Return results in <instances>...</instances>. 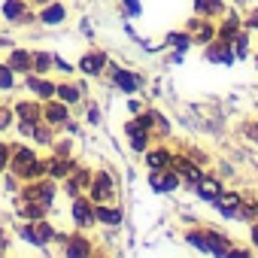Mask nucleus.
<instances>
[{
  "instance_id": "0eeeda50",
  "label": "nucleus",
  "mask_w": 258,
  "mask_h": 258,
  "mask_svg": "<svg viewBox=\"0 0 258 258\" xmlns=\"http://www.w3.org/2000/svg\"><path fill=\"white\" fill-rule=\"evenodd\" d=\"M207 58H210V61H219V64H231V61H234V52H231V43H225V40H219V43H213V46L207 49Z\"/></svg>"
},
{
  "instance_id": "79ce46f5",
  "label": "nucleus",
  "mask_w": 258,
  "mask_h": 258,
  "mask_svg": "<svg viewBox=\"0 0 258 258\" xmlns=\"http://www.w3.org/2000/svg\"><path fill=\"white\" fill-rule=\"evenodd\" d=\"M255 64H258V58H255Z\"/></svg>"
},
{
  "instance_id": "39448f33",
  "label": "nucleus",
  "mask_w": 258,
  "mask_h": 258,
  "mask_svg": "<svg viewBox=\"0 0 258 258\" xmlns=\"http://www.w3.org/2000/svg\"><path fill=\"white\" fill-rule=\"evenodd\" d=\"M73 219H76V225H82V228L94 222V210H91V204H88V201H82L79 195L73 198Z\"/></svg>"
},
{
  "instance_id": "f8f14e48",
  "label": "nucleus",
  "mask_w": 258,
  "mask_h": 258,
  "mask_svg": "<svg viewBox=\"0 0 258 258\" xmlns=\"http://www.w3.org/2000/svg\"><path fill=\"white\" fill-rule=\"evenodd\" d=\"M43 118H49L52 124H61V121H67V106H64V103H55V100H46Z\"/></svg>"
},
{
  "instance_id": "c85d7f7f",
  "label": "nucleus",
  "mask_w": 258,
  "mask_h": 258,
  "mask_svg": "<svg viewBox=\"0 0 258 258\" xmlns=\"http://www.w3.org/2000/svg\"><path fill=\"white\" fill-rule=\"evenodd\" d=\"M146 143H149V140H146V131H134V134H131V146H134L137 152H143Z\"/></svg>"
},
{
  "instance_id": "bb28decb",
  "label": "nucleus",
  "mask_w": 258,
  "mask_h": 258,
  "mask_svg": "<svg viewBox=\"0 0 258 258\" xmlns=\"http://www.w3.org/2000/svg\"><path fill=\"white\" fill-rule=\"evenodd\" d=\"M167 43H170V46H176V49H179V52H182V49H188V46H191V40H188V37H185V34H170V37H167Z\"/></svg>"
},
{
  "instance_id": "cd10ccee",
  "label": "nucleus",
  "mask_w": 258,
  "mask_h": 258,
  "mask_svg": "<svg viewBox=\"0 0 258 258\" xmlns=\"http://www.w3.org/2000/svg\"><path fill=\"white\" fill-rule=\"evenodd\" d=\"M0 88H13V70H10V64H0Z\"/></svg>"
},
{
  "instance_id": "c756f323",
  "label": "nucleus",
  "mask_w": 258,
  "mask_h": 258,
  "mask_svg": "<svg viewBox=\"0 0 258 258\" xmlns=\"http://www.w3.org/2000/svg\"><path fill=\"white\" fill-rule=\"evenodd\" d=\"M34 64H37V73H46V70L52 67V58H49L46 52H40V55L34 58Z\"/></svg>"
},
{
  "instance_id": "ddd939ff",
  "label": "nucleus",
  "mask_w": 258,
  "mask_h": 258,
  "mask_svg": "<svg viewBox=\"0 0 258 258\" xmlns=\"http://www.w3.org/2000/svg\"><path fill=\"white\" fill-rule=\"evenodd\" d=\"M10 70H13V73H28V70H31V55H28L25 49H16L13 58H10Z\"/></svg>"
},
{
  "instance_id": "f704fd0d",
  "label": "nucleus",
  "mask_w": 258,
  "mask_h": 258,
  "mask_svg": "<svg viewBox=\"0 0 258 258\" xmlns=\"http://www.w3.org/2000/svg\"><path fill=\"white\" fill-rule=\"evenodd\" d=\"M7 161H10V146H4V143H0V170L7 167Z\"/></svg>"
},
{
  "instance_id": "7ed1b4c3",
  "label": "nucleus",
  "mask_w": 258,
  "mask_h": 258,
  "mask_svg": "<svg viewBox=\"0 0 258 258\" xmlns=\"http://www.w3.org/2000/svg\"><path fill=\"white\" fill-rule=\"evenodd\" d=\"M106 198H112V179H109V173H103V170H97V176H94V182H91V201H106Z\"/></svg>"
},
{
  "instance_id": "393cba45",
  "label": "nucleus",
  "mask_w": 258,
  "mask_h": 258,
  "mask_svg": "<svg viewBox=\"0 0 258 258\" xmlns=\"http://www.w3.org/2000/svg\"><path fill=\"white\" fill-rule=\"evenodd\" d=\"M91 249H88V240L85 237H73L70 240V246H67V255H88Z\"/></svg>"
},
{
  "instance_id": "a19ab883",
  "label": "nucleus",
  "mask_w": 258,
  "mask_h": 258,
  "mask_svg": "<svg viewBox=\"0 0 258 258\" xmlns=\"http://www.w3.org/2000/svg\"><path fill=\"white\" fill-rule=\"evenodd\" d=\"M37 4H49V0H37Z\"/></svg>"
},
{
  "instance_id": "9b49d317",
  "label": "nucleus",
  "mask_w": 258,
  "mask_h": 258,
  "mask_svg": "<svg viewBox=\"0 0 258 258\" xmlns=\"http://www.w3.org/2000/svg\"><path fill=\"white\" fill-rule=\"evenodd\" d=\"M216 207H219V210L231 219V216L240 210V195H234V191H222V195L216 198Z\"/></svg>"
},
{
  "instance_id": "f257e3e1",
  "label": "nucleus",
  "mask_w": 258,
  "mask_h": 258,
  "mask_svg": "<svg viewBox=\"0 0 258 258\" xmlns=\"http://www.w3.org/2000/svg\"><path fill=\"white\" fill-rule=\"evenodd\" d=\"M188 243L204 249V252H213V255H228L231 252V246H225L228 240H222L216 234H188Z\"/></svg>"
},
{
  "instance_id": "ea45409f",
  "label": "nucleus",
  "mask_w": 258,
  "mask_h": 258,
  "mask_svg": "<svg viewBox=\"0 0 258 258\" xmlns=\"http://www.w3.org/2000/svg\"><path fill=\"white\" fill-rule=\"evenodd\" d=\"M249 134H252V137L258 140V121H255V127H252V131H249Z\"/></svg>"
},
{
  "instance_id": "6e6552de",
  "label": "nucleus",
  "mask_w": 258,
  "mask_h": 258,
  "mask_svg": "<svg viewBox=\"0 0 258 258\" xmlns=\"http://www.w3.org/2000/svg\"><path fill=\"white\" fill-rule=\"evenodd\" d=\"M198 195H201L204 201H216V198L222 195L219 179H213V176H201V179H198Z\"/></svg>"
},
{
  "instance_id": "f03ea898",
  "label": "nucleus",
  "mask_w": 258,
  "mask_h": 258,
  "mask_svg": "<svg viewBox=\"0 0 258 258\" xmlns=\"http://www.w3.org/2000/svg\"><path fill=\"white\" fill-rule=\"evenodd\" d=\"M149 185H152L155 191H173V188L179 185V176H176L170 167H158V170L149 173Z\"/></svg>"
},
{
  "instance_id": "6ab92c4d",
  "label": "nucleus",
  "mask_w": 258,
  "mask_h": 258,
  "mask_svg": "<svg viewBox=\"0 0 258 258\" xmlns=\"http://www.w3.org/2000/svg\"><path fill=\"white\" fill-rule=\"evenodd\" d=\"M94 219H97V222H103V225H118V222H121V210L97 207V210H94Z\"/></svg>"
},
{
  "instance_id": "f3484780",
  "label": "nucleus",
  "mask_w": 258,
  "mask_h": 258,
  "mask_svg": "<svg viewBox=\"0 0 258 258\" xmlns=\"http://www.w3.org/2000/svg\"><path fill=\"white\" fill-rule=\"evenodd\" d=\"M16 112H19V115H22V121H40V115H43V109H40V106H37V103H31V100H28V103H25V100H22V103H19V109H16Z\"/></svg>"
},
{
  "instance_id": "a878e982",
  "label": "nucleus",
  "mask_w": 258,
  "mask_h": 258,
  "mask_svg": "<svg viewBox=\"0 0 258 258\" xmlns=\"http://www.w3.org/2000/svg\"><path fill=\"white\" fill-rule=\"evenodd\" d=\"M55 94H61L64 103H76L79 100V88H73V85H61V88H55Z\"/></svg>"
},
{
  "instance_id": "dca6fc26",
  "label": "nucleus",
  "mask_w": 258,
  "mask_h": 258,
  "mask_svg": "<svg viewBox=\"0 0 258 258\" xmlns=\"http://www.w3.org/2000/svg\"><path fill=\"white\" fill-rule=\"evenodd\" d=\"M64 7L61 4H49L46 10H43V25H58V22H64Z\"/></svg>"
},
{
  "instance_id": "72a5a7b5",
  "label": "nucleus",
  "mask_w": 258,
  "mask_h": 258,
  "mask_svg": "<svg viewBox=\"0 0 258 258\" xmlns=\"http://www.w3.org/2000/svg\"><path fill=\"white\" fill-rule=\"evenodd\" d=\"M34 127H37V121H22V124H19V131H22L25 137H31V134H34Z\"/></svg>"
},
{
  "instance_id": "5701e85b",
  "label": "nucleus",
  "mask_w": 258,
  "mask_h": 258,
  "mask_svg": "<svg viewBox=\"0 0 258 258\" xmlns=\"http://www.w3.org/2000/svg\"><path fill=\"white\" fill-rule=\"evenodd\" d=\"M231 46H234V58H246L249 55V34H237L234 40H231Z\"/></svg>"
},
{
  "instance_id": "4c0bfd02",
  "label": "nucleus",
  "mask_w": 258,
  "mask_h": 258,
  "mask_svg": "<svg viewBox=\"0 0 258 258\" xmlns=\"http://www.w3.org/2000/svg\"><path fill=\"white\" fill-rule=\"evenodd\" d=\"M73 182H76V185H85V182H88V173H85V170H79V173H76V179H73Z\"/></svg>"
},
{
  "instance_id": "58836bf2",
  "label": "nucleus",
  "mask_w": 258,
  "mask_h": 258,
  "mask_svg": "<svg viewBox=\"0 0 258 258\" xmlns=\"http://www.w3.org/2000/svg\"><path fill=\"white\" fill-rule=\"evenodd\" d=\"M252 243L258 246V225H252Z\"/></svg>"
},
{
  "instance_id": "412c9836",
  "label": "nucleus",
  "mask_w": 258,
  "mask_h": 258,
  "mask_svg": "<svg viewBox=\"0 0 258 258\" xmlns=\"http://www.w3.org/2000/svg\"><path fill=\"white\" fill-rule=\"evenodd\" d=\"M28 85H31L40 97H46V100H52V94H55V85H52V82H40L37 76H28Z\"/></svg>"
},
{
  "instance_id": "9d476101",
  "label": "nucleus",
  "mask_w": 258,
  "mask_h": 258,
  "mask_svg": "<svg viewBox=\"0 0 258 258\" xmlns=\"http://www.w3.org/2000/svg\"><path fill=\"white\" fill-rule=\"evenodd\" d=\"M52 198H55V188H52L49 182H43V185H37V188H28V191H25V201H40L43 207H49V204H52Z\"/></svg>"
},
{
  "instance_id": "20e7f679",
  "label": "nucleus",
  "mask_w": 258,
  "mask_h": 258,
  "mask_svg": "<svg viewBox=\"0 0 258 258\" xmlns=\"http://www.w3.org/2000/svg\"><path fill=\"white\" fill-rule=\"evenodd\" d=\"M103 67H106V55H103V52H88V55L79 61V70L88 73V76H97Z\"/></svg>"
},
{
  "instance_id": "423d86ee",
  "label": "nucleus",
  "mask_w": 258,
  "mask_h": 258,
  "mask_svg": "<svg viewBox=\"0 0 258 258\" xmlns=\"http://www.w3.org/2000/svg\"><path fill=\"white\" fill-rule=\"evenodd\" d=\"M25 237H28L34 246H46V243L52 240V228H49L46 222H40V219H37V225H34V228H25Z\"/></svg>"
},
{
  "instance_id": "c9c22d12",
  "label": "nucleus",
  "mask_w": 258,
  "mask_h": 258,
  "mask_svg": "<svg viewBox=\"0 0 258 258\" xmlns=\"http://www.w3.org/2000/svg\"><path fill=\"white\" fill-rule=\"evenodd\" d=\"M10 127V109H0V131Z\"/></svg>"
},
{
  "instance_id": "a211bd4d",
  "label": "nucleus",
  "mask_w": 258,
  "mask_h": 258,
  "mask_svg": "<svg viewBox=\"0 0 258 258\" xmlns=\"http://www.w3.org/2000/svg\"><path fill=\"white\" fill-rule=\"evenodd\" d=\"M4 16H7L10 22L25 19V0H7V4H4Z\"/></svg>"
},
{
  "instance_id": "7c9ffc66",
  "label": "nucleus",
  "mask_w": 258,
  "mask_h": 258,
  "mask_svg": "<svg viewBox=\"0 0 258 258\" xmlns=\"http://www.w3.org/2000/svg\"><path fill=\"white\" fill-rule=\"evenodd\" d=\"M67 170H70L67 161H52V164H49V173H52V176H67Z\"/></svg>"
},
{
  "instance_id": "4468645a",
  "label": "nucleus",
  "mask_w": 258,
  "mask_h": 258,
  "mask_svg": "<svg viewBox=\"0 0 258 258\" xmlns=\"http://www.w3.org/2000/svg\"><path fill=\"white\" fill-rule=\"evenodd\" d=\"M34 161H37V158H34V152H31V149H19V152H16V158H13V170H16L19 176H25V170H28Z\"/></svg>"
},
{
  "instance_id": "2f4dec72",
  "label": "nucleus",
  "mask_w": 258,
  "mask_h": 258,
  "mask_svg": "<svg viewBox=\"0 0 258 258\" xmlns=\"http://www.w3.org/2000/svg\"><path fill=\"white\" fill-rule=\"evenodd\" d=\"M34 137H37L40 143H49V140H52V131H49L46 124H37V127H34Z\"/></svg>"
},
{
  "instance_id": "1a4fd4ad",
  "label": "nucleus",
  "mask_w": 258,
  "mask_h": 258,
  "mask_svg": "<svg viewBox=\"0 0 258 258\" xmlns=\"http://www.w3.org/2000/svg\"><path fill=\"white\" fill-rule=\"evenodd\" d=\"M188 31L195 34V40H201V43H210L213 37H216V28L213 25H207L204 19H191L188 22Z\"/></svg>"
},
{
  "instance_id": "37998d69",
  "label": "nucleus",
  "mask_w": 258,
  "mask_h": 258,
  "mask_svg": "<svg viewBox=\"0 0 258 258\" xmlns=\"http://www.w3.org/2000/svg\"><path fill=\"white\" fill-rule=\"evenodd\" d=\"M240 4H243V0H240Z\"/></svg>"
},
{
  "instance_id": "e433bc0d",
  "label": "nucleus",
  "mask_w": 258,
  "mask_h": 258,
  "mask_svg": "<svg viewBox=\"0 0 258 258\" xmlns=\"http://www.w3.org/2000/svg\"><path fill=\"white\" fill-rule=\"evenodd\" d=\"M124 7H127V13H140V4H137V0H124Z\"/></svg>"
},
{
  "instance_id": "2eb2a0df",
  "label": "nucleus",
  "mask_w": 258,
  "mask_h": 258,
  "mask_svg": "<svg viewBox=\"0 0 258 258\" xmlns=\"http://www.w3.org/2000/svg\"><path fill=\"white\" fill-rule=\"evenodd\" d=\"M240 34V19L237 16H228V22L219 28V40H225V43H231L234 37Z\"/></svg>"
},
{
  "instance_id": "473e14b6",
  "label": "nucleus",
  "mask_w": 258,
  "mask_h": 258,
  "mask_svg": "<svg viewBox=\"0 0 258 258\" xmlns=\"http://www.w3.org/2000/svg\"><path fill=\"white\" fill-rule=\"evenodd\" d=\"M246 28H249V31H258V7L249 13V19H246Z\"/></svg>"
},
{
  "instance_id": "b1692460",
  "label": "nucleus",
  "mask_w": 258,
  "mask_h": 258,
  "mask_svg": "<svg viewBox=\"0 0 258 258\" xmlns=\"http://www.w3.org/2000/svg\"><path fill=\"white\" fill-rule=\"evenodd\" d=\"M146 164L152 167V170H158V167H170V152H149L146 155Z\"/></svg>"
},
{
  "instance_id": "aec40b11",
  "label": "nucleus",
  "mask_w": 258,
  "mask_h": 258,
  "mask_svg": "<svg viewBox=\"0 0 258 258\" xmlns=\"http://www.w3.org/2000/svg\"><path fill=\"white\" fill-rule=\"evenodd\" d=\"M195 10L201 16H219L222 13V0H195Z\"/></svg>"
},
{
  "instance_id": "4be33fe9",
  "label": "nucleus",
  "mask_w": 258,
  "mask_h": 258,
  "mask_svg": "<svg viewBox=\"0 0 258 258\" xmlns=\"http://www.w3.org/2000/svg\"><path fill=\"white\" fill-rule=\"evenodd\" d=\"M115 82H118L124 91H137V88H140V79H137L134 73H124V70H118V73H115Z\"/></svg>"
}]
</instances>
